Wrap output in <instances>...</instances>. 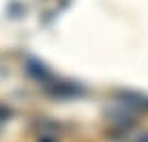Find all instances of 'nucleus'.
Wrapping results in <instances>:
<instances>
[{
  "label": "nucleus",
  "mask_w": 148,
  "mask_h": 142,
  "mask_svg": "<svg viewBox=\"0 0 148 142\" xmlns=\"http://www.w3.org/2000/svg\"><path fill=\"white\" fill-rule=\"evenodd\" d=\"M11 108H7V105H0V123H4V121L11 119Z\"/></svg>",
  "instance_id": "f257e3e1"
},
{
  "label": "nucleus",
  "mask_w": 148,
  "mask_h": 142,
  "mask_svg": "<svg viewBox=\"0 0 148 142\" xmlns=\"http://www.w3.org/2000/svg\"><path fill=\"white\" fill-rule=\"evenodd\" d=\"M140 142H148V134H144V136H142V138H140Z\"/></svg>",
  "instance_id": "f03ea898"
}]
</instances>
